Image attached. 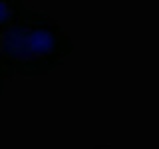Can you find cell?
<instances>
[{"label":"cell","mask_w":159,"mask_h":149,"mask_svg":"<svg viewBox=\"0 0 159 149\" xmlns=\"http://www.w3.org/2000/svg\"><path fill=\"white\" fill-rule=\"evenodd\" d=\"M24 6L20 2H0V32L4 28H8L10 24H14L16 20H20L24 14L28 12H20Z\"/></svg>","instance_id":"2"},{"label":"cell","mask_w":159,"mask_h":149,"mask_svg":"<svg viewBox=\"0 0 159 149\" xmlns=\"http://www.w3.org/2000/svg\"><path fill=\"white\" fill-rule=\"evenodd\" d=\"M4 70H6V68H4V66H2V62H0V93H2V78H4Z\"/></svg>","instance_id":"3"},{"label":"cell","mask_w":159,"mask_h":149,"mask_svg":"<svg viewBox=\"0 0 159 149\" xmlns=\"http://www.w3.org/2000/svg\"><path fill=\"white\" fill-rule=\"evenodd\" d=\"M72 50V42L54 20L26 12L0 32V62L6 70L38 76L50 72Z\"/></svg>","instance_id":"1"}]
</instances>
